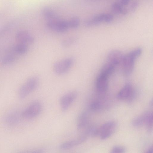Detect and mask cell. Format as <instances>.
Instances as JSON below:
<instances>
[{"label": "cell", "mask_w": 153, "mask_h": 153, "mask_svg": "<svg viewBox=\"0 0 153 153\" xmlns=\"http://www.w3.org/2000/svg\"><path fill=\"white\" fill-rule=\"evenodd\" d=\"M142 51L141 48L138 47L124 54L121 65L125 75H128L132 73L134 68L135 60L141 54Z\"/></svg>", "instance_id": "1"}, {"label": "cell", "mask_w": 153, "mask_h": 153, "mask_svg": "<svg viewBox=\"0 0 153 153\" xmlns=\"http://www.w3.org/2000/svg\"><path fill=\"white\" fill-rule=\"evenodd\" d=\"M116 126V123L114 121H110L106 122L99 127H96L92 136H99L102 140L106 139L113 134Z\"/></svg>", "instance_id": "2"}, {"label": "cell", "mask_w": 153, "mask_h": 153, "mask_svg": "<svg viewBox=\"0 0 153 153\" xmlns=\"http://www.w3.org/2000/svg\"><path fill=\"white\" fill-rule=\"evenodd\" d=\"M39 83V78L33 76L29 78L21 87L18 92V96L21 99L28 96L37 87Z\"/></svg>", "instance_id": "3"}, {"label": "cell", "mask_w": 153, "mask_h": 153, "mask_svg": "<svg viewBox=\"0 0 153 153\" xmlns=\"http://www.w3.org/2000/svg\"><path fill=\"white\" fill-rule=\"evenodd\" d=\"M74 59L70 57L66 58L55 62L53 66V71L56 74L61 75L67 72L72 66Z\"/></svg>", "instance_id": "4"}, {"label": "cell", "mask_w": 153, "mask_h": 153, "mask_svg": "<svg viewBox=\"0 0 153 153\" xmlns=\"http://www.w3.org/2000/svg\"><path fill=\"white\" fill-rule=\"evenodd\" d=\"M42 107L40 102L34 101L29 105L22 112V117L27 119L34 118L40 113Z\"/></svg>", "instance_id": "5"}, {"label": "cell", "mask_w": 153, "mask_h": 153, "mask_svg": "<svg viewBox=\"0 0 153 153\" xmlns=\"http://www.w3.org/2000/svg\"><path fill=\"white\" fill-rule=\"evenodd\" d=\"M113 19V16L108 13H101L89 17L84 22V24L86 26L94 25L102 22H110Z\"/></svg>", "instance_id": "6"}, {"label": "cell", "mask_w": 153, "mask_h": 153, "mask_svg": "<svg viewBox=\"0 0 153 153\" xmlns=\"http://www.w3.org/2000/svg\"><path fill=\"white\" fill-rule=\"evenodd\" d=\"M77 95V92L73 91L68 92L62 96L60 99L59 104L62 111H65L68 109L76 98Z\"/></svg>", "instance_id": "7"}, {"label": "cell", "mask_w": 153, "mask_h": 153, "mask_svg": "<svg viewBox=\"0 0 153 153\" xmlns=\"http://www.w3.org/2000/svg\"><path fill=\"white\" fill-rule=\"evenodd\" d=\"M46 25L50 29L60 33H64L69 28L68 21L60 18L55 20L46 21Z\"/></svg>", "instance_id": "8"}, {"label": "cell", "mask_w": 153, "mask_h": 153, "mask_svg": "<svg viewBox=\"0 0 153 153\" xmlns=\"http://www.w3.org/2000/svg\"><path fill=\"white\" fill-rule=\"evenodd\" d=\"M135 92L131 85L126 84L119 91L117 95V98L120 100H126L131 102L135 96Z\"/></svg>", "instance_id": "9"}, {"label": "cell", "mask_w": 153, "mask_h": 153, "mask_svg": "<svg viewBox=\"0 0 153 153\" xmlns=\"http://www.w3.org/2000/svg\"><path fill=\"white\" fill-rule=\"evenodd\" d=\"M88 136L83 133L78 138L64 142L60 145L59 148L62 150H66L79 145L85 141Z\"/></svg>", "instance_id": "10"}, {"label": "cell", "mask_w": 153, "mask_h": 153, "mask_svg": "<svg viewBox=\"0 0 153 153\" xmlns=\"http://www.w3.org/2000/svg\"><path fill=\"white\" fill-rule=\"evenodd\" d=\"M124 54L118 50H113L109 51L107 55L108 62L115 66L121 64Z\"/></svg>", "instance_id": "11"}, {"label": "cell", "mask_w": 153, "mask_h": 153, "mask_svg": "<svg viewBox=\"0 0 153 153\" xmlns=\"http://www.w3.org/2000/svg\"><path fill=\"white\" fill-rule=\"evenodd\" d=\"M21 116H22V113L17 110H13L8 112L6 114L4 120L7 125L13 126L19 123Z\"/></svg>", "instance_id": "12"}, {"label": "cell", "mask_w": 153, "mask_h": 153, "mask_svg": "<svg viewBox=\"0 0 153 153\" xmlns=\"http://www.w3.org/2000/svg\"><path fill=\"white\" fill-rule=\"evenodd\" d=\"M89 117L86 112L81 113L78 117L76 123L77 128L78 130L85 129L88 125Z\"/></svg>", "instance_id": "13"}, {"label": "cell", "mask_w": 153, "mask_h": 153, "mask_svg": "<svg viewBox=\"0 0 153 153\" xmlns=\"http://www.w3.org/2000/svg\"><path fill=\"white\" fill-rule=\"evenodd\" d=\"M108 77L101 74L97 77L96 81V86L100 92H104L107 90Z\"/></svg>", "instance_id": "14"}, {"label": "cell", "mask_w": 153, "mask_h": 153, "mask_svg": "<svg viewBox=\"0 0 153 153\" xmlns=\"http://www.w3.org/2000/svg\"><path fill=\"white\" fill-rule=\"evenodd\" d=\"M127 6L122 5L119 1H115L111 4V7L112 11L118 14H126L130 12V4Z\"/></svg>", "instance_id": "15"}, {"label": "cell", "mask_w": 153, "mask_h": 153, "mask_svg": "<svg viewBox=\"0 0 153 153\" xmlns=\"http://www.w3.org/2000/svg\"><path fill=\"white\" fill-rule=\"evenodd\" d=\"M151 112H146L134 118L132 121V124L135 127H139L146 124L147 119Z\"/></svg>", "instance_id": "16"}, {"label": "cell", "mask_w": 153, "mask_h": 153, "mask_svg": "<svg viewBox=\"0 0 153 153\" xmlns=\"http://www.w3.org/2000/svg\"><path fill=\"white\" fill-rule=\"evenodd\" d=\"M42 13L47 21H52L60 18L53 10L48 7H45L42 10Z\"/></svg>", "instance_id": "17"}, {"label": "cell", "mask_w": 153, "mask_h": 153, "mask_svg": "<svg viewBox=\"0 0 153 153\" xmlns=\"http://www.w3.org/2000/svg\"><path fill=\"white\" fill-rule=\"evenodd\" d=\"M115 66L107 62L102 68L100 74L108 77L114 71Z\"/></svg>", "instance_id": "18"}, {"label": "cell", "mask_w": 153, "mask_h": 153, "mask_svg": "<svg viewBox=\"0 0 153 153\" xmlns=\"http://www.w3.org/2000/svg\"><path fill=\"white\" fill-rule=\"evenodd\" d=\"M67 21L69 28H76L80 23L79 19L77 16H74Z\"/></svg>", "instance_id": "19"}, {"label": "cell", "mask_w": 153, "mask_h": 153, "mask_svg": "<svg viewBox=\"0 0 153 153\" xmlns=\"http://www.w3.org/2000/svg\"><path fill=\"white\" fill-rule=\"evenodd\" d=\"M76 38L71 37L64 39L61 42V45L64 48H68L73 45L76 41Z\"/></svg>", "instance_id": "20"}, {"label": "cell", "mask_w": 153, "mask_h": 153, "mask_svg": "<svg viewBox=\"0 0 153 153\" xmlns=\"http://www.w3.org/2000/svg\"><path fill=\"white\" fill-rule=\"evenodd\" d=\"M145 125L148 131H151L153 128V114L151 112L149 117Z\"/></svg>", "instance_id": "21"}, {"label": "cell", "mask_w": 153, "mask_h": 153, "mask_svg": "<svg viewBox=\"0 0 153 153\" xmlns=\"http://www.w3.org/2000/svg\"><path fill=\"white\" fill-rule=\"evenodd\" d=\"M125 148L121 146H116L114 147L111 150L110 153H125Z\"/></svg>", "instance_id": "22"}, {"label": "cell", "mask_w": 153, "mask_h": 153, "mask_svg": "<svg viewBox=\"0 0 153 153\" xmlns=\"http://www.w3.org/2000/svg\"><path fill=\"white\" fill-rule=\"evenodd\" d=\"M101 106L100 102L97 101L94 102L90 104V108L92 111H97L100 109Z\"/></svg>", "instance_id": "23"}, {"label": "cell", "mask_w": 153, "mask_h": 153, "mask_svg": "<svg viewBox=\"0 0 153 153\" xmlns=\"http://www.w3.org/2000/svg\"><path fill=\"white\" fill-rule=\"evenodd\" d=\"M43 150L41 149H39L31 152L26 153H42Z\"/></svg>", "instance_id": "24"}, {"label": "cell", "mask_w": 153, "mask_h": 153, "mask_svg": "<svg viewBox=\"0 0 153 153\" xmlns=\"http://www.w3.org/2000/svg\"><path fill=\"white\" fill-rule=\"evenodd\" d=\"M153 147L150 148L145 153H153Z\"/></svg>", "instance_id": "25"}]
</instances>
